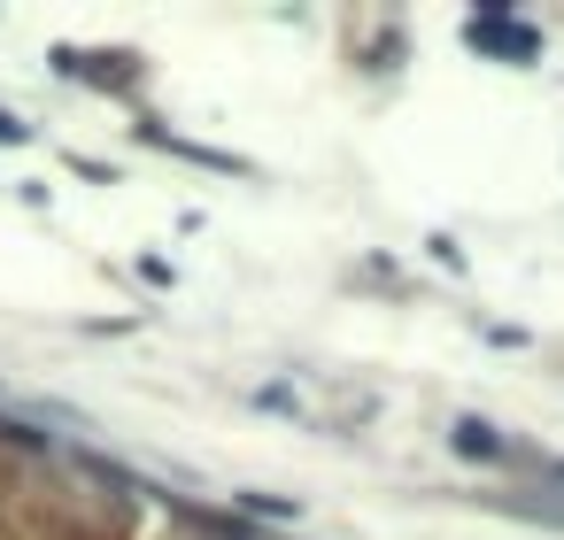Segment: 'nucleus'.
<instances>
[{
    "mask_svg": "<svg viewBox=\"0 0 564 540\" xmlns=\"http://www.w3.org/2000/svg\"><path fill=\"white\" fill-rule=\"evenodd\" d=\"M240 510H248V517H294L302 502H286V494H240Z\"/></svg>",
    "mask_w": 564,
    "mask_h": 540,
    "instance_id": "6",
    "label": "nucleus"
},
{
    "mask_svg": "<svg viewBox=\"0 0 564 540\" xmlns=\"http://www.w3.org/2000/svg\"><path fill=\"white\" fill-rule=\"evenodd\" d=\"M495 510H511V517H534V525H556L564 532V502H541V494H488Z\"/></svg>",
    "mask_w": 564,
    "mask_h": 540,
    "instance_id": "5",
    "label": "nucleus"
},
{
    "mask_svg": "<svg viewBox=\"0 0 564 540\" xmlns=\"http://www.w3.org/2000/svg\"><path fill=\"white\" fill-rule=\"evenodd\" d=\"M556 479H564V464H556Z\"/></svg>",
    "mask_w": 564,
    "mask_h": 540,
    "instance_id": "8",
    "label": "nucleus"
},
{
    "mask_svg": "<svg viewBox=\"0 0 564 540\" xmlns=\"http://www.w3.org/2000/svg\"><path fill=\"white\" fill-rule=\"evenodd\" d=\"M24 139H32V124L16 109H0V147H24Z\"/></svg>",
    "mask_w": 564,
    "mask_h": 540,
    "instance_id": "7",
    "label": "nucleus"
},
{
    "mask_svg": "<svg viewBox=\"0 0 564 540\" xmlns=\"http://www.w3.org/2000/svg\"><path fill=\"white\" fill-rule=\"evenodd\" d=\"M155 147H171V155H186V162H201V170H224V177H248V162L240 155H217V147H194V139H179V132H163V124H139Z\"/></svg>",
    "mask_w": 564,
    "mask_h": 540,
    "instance_id": "4",
    "label": "nucleus"
},
{
    "mask_svg": "<svg viewBox=\"0 0 564 540\" xmlns=\"http://www.w3.org/2000/svg\"><path fill=\"white\" fill-rule=\"evenodd\" d=\"M449 447L471 464H511V440L488 425V417H449Z\"/></svg>",
    "mask_w": 564,
    "mask_h": 540,
    "instance_id": "3",
    "label": "nucleus"
},
{
    "mask_svg": "<svg viewBox=\"0 0 564 540\" xmlns=\"http://www.w3.org/2000/svg\"><path fill=\"white\" fill-rule=\"evenodd\" d=\"M479 54H503V62H534L541 54V39H534V24H518L511 9H503V0H488V9H479L471 16V32H464Z\"/></svg>",
    "mask_w": 564,
    "mask_h": 540,
    "instance_id": "2",
    "label": "nucleus"
},
{
    "mask_svg": "<svg viewBox=\"0 0 564 540\" xmlns=\"http://www.w3.org/2000/svg\"><path fill=\"white\" fill-rule=\"evenodd\" d=\"M54 70L101 85V94H124V85H139V54H124V47H54Z\"/></svg>",
    "mask_w": 564,
    "mask_h": 540,
    "instance_id": "1",
    "label": "nucleus"
}]
</instances>
